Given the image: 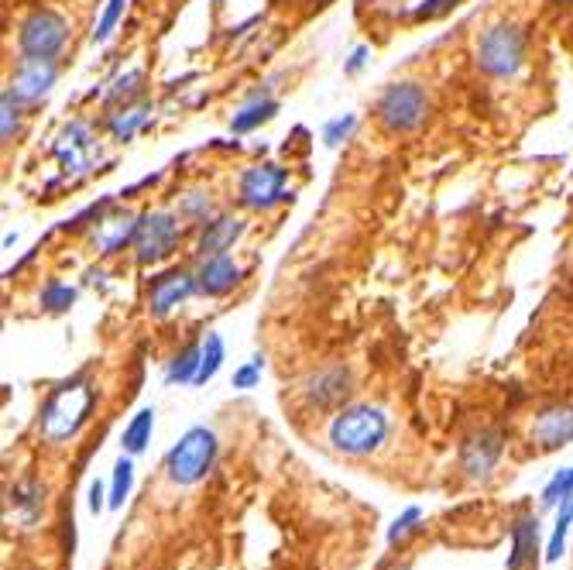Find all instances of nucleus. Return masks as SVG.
I'll return each mask as SVG.
<instances>
[{"label": "nucleus", "mask_w": 573, "mask_h": 570, "mask_svg": "<svg viewBox=\"0 0 573 570\" xmlns=\"http://www.w3.org/2000/svg\"><path fill=\"white\" fill-rule=\"evenodd\" d=\"M285 179H289V173H285L282 165L275 162H262V165H251L241 173L238 179V199L241 207L247 210H272L278 204H285Z\"/></svg>", "instance_id": "8"}, {"label": "nucleus", "mask_w": 573, "mask_h": 570, "mask_svg": "<svg viewBox=\"0 0 573 570\" xmlns=\"http://www.w3.org/2000/svg\"><path fill=\"white\" fill-rule=\"evenodd\" d=\"M199 361H203V344H189L183 354L172 358L165 379H168V382H179V385L196 382V375H199Z\"/></svg>", "instance_id": "21"}, {"label": "nucleus", "mask_w": 573, "mask_h": 570, "mask_svg": "<svg viewBox=\"0 0 573 570\" xmlns=\"http://www.w3.org/2000/svg\"><path fill=\"white\" fill-rule=\"evenodd\" d=\"M90 508H93V512L103 508V492H100V484H93V492H90Z\"/></svg>", "instance_id": "36"}, {"label": "nucleus", "mask_w": 573, "mask_h": 570, "mask_svg": "<svg viewBox=\"0 0 573 570\" xmlns=\"http://www.w3.org/2000/svg\"><path fill=\"white\" fill-rule=\"evenodd\" d=\"M141 217L137 213H110V217H97V227L90 234V248L100 254V259H110V254L124 251L128 244H134L137 238Z\"/></svg>", "instance_id": "13"}, {"label": "nucleus", "mask_w": 573, "mask_h": 570, "mask_svg": "<svg viewBox=\"0 0 573 570\" xmlns=\"http://www.w3.org/2000/svg\"><path fill=\"white\" fill-rule=\"evenodd\" d=\"M66 42H69V21L48 8L35 11L18 32V48L27 59H59Z\"/></svg>", "instance_id": "6"}, {"label": "nucleus", "mask_w": 573, "mask_h": 570, "mask_svg": "<svg viewBox=\"0 0 573 570\" xmlns=\"http://www.w3.org/2000/svg\"><path fill=\"white\" fill-rule=\"evenodd\" d=\"M392 430V419L378 406H348L340 409L330 426H327V440L343 458H367L375 453Z\"/></svg>", "instance_id": "1"}, {"label": "nucleus", "mask_w": 573, "mask_h": 570, "mask_svg": "<svg viewBox=\"0 0 573 570\" xmlns=\"http://www.w3.org/2000/svg\"><path fill=\"white\" fill-rule=\"evenodd\" d=\"M262 368H265V358L262 354L251 358L244 368H238V372H234V388H254L257 379H262Z\"/></svg>", "instance_id": "33"}, {"label": "nucleus", "mask_w": 573, "mask_h": 570, "mask_svg": "<svg viewBox=\"0 0 573 570\" xmlns=\"http://www.w3.org/2000/svg\"><path fill=\"white\" fill-rule=\"evenodd\" d=\"M55 79H59V66H55V59H27V55H21V63H18L8 87L27 107V103L45 100L48 90L55 87Z\"/></svg>", "instance_id": "10"}, {"label": "nucleus", "mask_w": 573, "mask_h": 570, "mask_svg": "<svg viewBox=\"0 0 573 570\" xmlns=\"http://www.w3.org/2000/svg\"><path fill=\"white\" fill-rule=\"evenodd\" d=\"M217 450H220L217 434L207 430V426H192V430L168 450L165 478L172 484H196V481H203L207 471L217 461Z\"/></svg>", "instance_id": "4"}, {"label": "nucleus", "mask_w": 573, "mask_h": 570, "mask_svg": "<svg viewBox=\"0 0 573 570\" xmlns=\"http://www.w3.org/2000/svg\"><path fill=\"white\" fill-rule=\"evenodd\" d=\"M351 385H354V375H351V368H343V364H327L320 368V372H312L299 395L306 398L309 406H317V409H333L340 406L343 398L351 395Z\"/></svg>", "instance_id": "9"}, {"label": "nucleus", "mask_w": 573, "mask_h": 570, "mask_svg": "<svg viewBox=\"0 0 573 570\" xmlns=\"http://www.w3.org/2000/svg\"><path fill=\"white\" fill-rule=\"evenodd\" d=\"M364 55H367V48H357V52L351 55V63H348V73H351V76L364 66Z\"/></svg>", "instance_id": "35"}, {"label": "nucleus", "mask_w": 573, "mask_h": 570, "mask_svg": "<svg viewBox=\"0 0 573 570\" xmlns=\"http://www.w3.org/2000/svg\"><path fill=\"white\" fill-rule=\"evenodd\" d=\"M179 217L183 220H210V196L207 193H186L179 204Z\"/></svg>", "instance_id": "31"}, {"label": "nucleus", "mask_w": 573, "mask_h": 570, "mask_svg": "<svg viewBox=\"0 0 573 570\" xmlns=\"http://www.w3.org/2000/svg\"><path fill=\"white\" fill-rule=\"evenodd\" d=\"M192 293H199V282H196V275H189L183 268H168V272L155 275L152 285H148L152 317H168V313L176 309L179 303H186Z\"/></svg>", "instance_id": "12"}, {"label": "nucleus", "mask_w": 573, "mask_h": 570, "mask_svg": "<svg viewBox=\"0 0 573 570\" xmlns=\"http://www.w3.org/2000/svg\"><path fill=\"white\" fill-rule=\"evenodd\" d=\"M354 128H357V118H354V113H343V118H333V121L323 128V145H327V149L343 145V141L351 138Z\"/></svg>", "instance_id": "29"}, {"label": "nucleus", "mask_w": 573, "mask_h": 570, "mask_svg": "<svg viewBox=\"0 0 573 570\" xmlns=\"http://www.w3.org/2000/svg\"><path fill=\"white\" fill-rule=\"evenodd\" d=\"M152 430H155V413L152 409H141L131 419L128 430H124V450L128 453H141V450L148 447V440H152Z\"/></svg>", "instance_id": "22"}, {"label": "nucleus", "mask_w": 573, "mask_h": 570, "mask_svg": "<svg viewBox=\"0 0 573 570\" xmlns=\"http://www.w3.org/2000/svg\"><path fill=\"white\" fill-rule=\"evenodd\" d=\"M453 4H461V0H426L422 8H416V21H429V18H440L443 11H450Z\"/></svg>", "instance_id": "34"}, {"label": "nucleus", "mask_w": 573, "mask_h": 570, "mask_svg": "<svg viewBox=\"0 0 573 570\" xmlns=\"http://www.w3.org/2000/svg\"><path fill=\"white\" fill-rule=\"evenodd\" d=\"M244 234V220L234 217V213H217L210 220H203L199 227V241H196V259L203 262L210 254H223L231 251Z\"/></svg>", "instance_id": "14"}, {"label": "nucleus", "mask_w": 573, "mask_h": 570, "mask_svg": "<svg viewBox=\"0 0 573 570\" xmlns=\"http://www.w3.org/2000/svg\"><path fill=\"white\" fill-rule=\"evenodd\" d=\"M76 289L73 285H66V282H59V278H48L45 282V289H42V296H38V303H42V309H48V313H66L73 303H76Z\"/></svg>", "instance_id": "24"}, {"label": "nucleus", "mask_w": 573, "mask_h": 570, "mask_svg": "<svg viewBox=\"0 0 573 570\" xmlns=\"http://www.w3.org/2000/svg\"><path fill=\"white\" fill-rule=\"evenodd\" d=\"M131 481H134V474H131V461H118V468H113V484H110V505L118 508V505H124V498H128V492H131Z\"/></svg>", "instance_id": "30"}, {"label": "nucleus", "mask_w": 573, "mask_h": 570, "mask_svg": "<svg viewBox=\"0 0 573 570\" xmlns=\"http://www.w3.org/2000/svg\"><path fill=\"white\" fill-rule=\"evenodd\" d=\"M52 152H55V158H59L66 176L69 173H90L93 155H97V138L90 134V128H86L82 121H69Z\"/></svg>", "instance_id": "11"}, {"label": "nucleus", "mask_w": 573, "mask_h": 570, "mask_svg": "<svg viewBox=\"0 0 573 570\" xmlns=\"http://www.w3.org/2000/svg\"><path fill=\"white\" fill-rule=\"evenodd\" d=\"M278 113V103L272 100V97H265V94H254L238 113H234V121H231V131L234 134H247V131H254V128H262V124H268L272 118Z\"/></svg>", "instance_id": "19"}, {"label": "nucleus", "mask_w": 573, "mask_h": 570, "mask_svg": "<svg viewBox=\"0 0 573 570\" xmlns=\"http://www.w3.org/2000/svg\"><path fill=\"white\" fill-rule=\"evenodd\" d=\"M532 440L542 450H557L573 440V406H547L532 419Z\"/></svg>", "instance_id": "16"}, {"label": "nucleus", "mask_w": 573, "mask_h": 570, "mask_svg": "<svg viewBox=\"0 0 573 570\" xmlns=\"http://www.w3.org/2000/svg\"><path fill=\"white\" fill-rule=\"evenodd\" d=\"M152 113H155V103L152 100H141V103H124V107H118L107 118V131L113 134V141H131L137 131H145L148 128V121H152Z\"/></svg>", "instance_id": "18"}, {"label": "nucleus", "mask_w": 573, "mask_h": 570, "mask_svg": "<svg viewBox=\"0 0 573 570\" xmlns=\"http://www.w3.org/2000/svg\"><path fill=\"white\" fill-rule=\"evenodd\" d=\"M536 539H539V523L536 519H519L511 526V557L508 570H522L536 557Z\"/></svg>", "instance_id": "20"}, {"label": "nucleus", "mask_w": 573, "mask_h": 570, "mask_svg": "<svg viewBox=\"0 0 573 570\" xmlns=\"http://www.w3.org/2000/svg\"><path fill=\"white\" fill-rule=\"evenodd\" d=\"M14 505L21 508L24 523H35V516L42 512V489H35V484H21V489H14Z\"/></svg>", "instance_id": "27"}, {"label": "nucleus", "mask_w": 573, "mask_h": 570, "mask_svg": "<svg viewBox=\"0 0 573 570\" xmlns=\"http://www.w3.org/2000/svg\"><path fill=\"white\" fill-rule=\"evenodd\" d=\"M241 265L231 259V254H210V259L199 262L196 268V282H199V293L203 296H227L234 293V285L241 282Z\"/></svg>", "instance_id": "15"}, {"label": "nucleus", "mask_w": 573, "mask_h": 570, "mask_svg": "<svg viewBox=\"0 0 573 570\" xmlns=\"http://www.w3.org/2000/svg\"><path fill=\"white\" fill-rule=\"evenodd\" d=\"M21 100L14 97V90L8 87L4 90V97H0V121H4V124H0V138H4V145H11V141H14V134H18V128H21Z\"/></svg>", "instance_id": "26"}, {"label": "nucleus", "mask_w": 573, "mask_h": 570, "mask_svg": "<svg viewBox=\"0 0 573 570\" xmlns=\"http://www.w3.org/2000/svg\"><path fill=\"white\" fill-rule=\"evenodd\" d=\"M141 69H128L124 76H118L110 83V90H107V103H118V107H124V103H134L137 97H141Z\"/></svg>", "instance_id": "25"}, {"label": "nucleus", "mask_w": 573, "mask_h": 570, "mask_svg": "<svg viewBox=\"0 0 573 570\" xmlns=\"http://www.w3.org/2000/svg\"><path fill=\"white\" fill-rule=\"evenodd\" d=\"M220 364H223V337L220 333H207V340H203V361H199V375H196L192 385H207L220 372Z\"/></svg>", "instance_id": "23"}, {"label": "nucleus", "mask_w": 573, "mask_h": 570, "mask_svg": "<svg viewBox=\"0 0 573 570\" xmlns=\"http://www.w3.org/2000/svg\"><path fill=\"white\" fill-rule=\"evenodd\" d=\"M124 8H128V0H107V8L97 21V32H93V42H107L110 32L118 28V21L124 18Z\"/></svg>", "instance_id": "28"}, {"label": "nucleus", "mask_w": 573, "mask_h": 570, "mask_svg": "<svg viewBox=\"0 0 573 570\" xmlns=\"http://www.w3.org/2000/svg\"><path fill=\"white\" fill-rule=\"evenodd\" d=\"M474 63L481 73L495 79L519 76V69L526 66V35L519 32V24L495 21L484 28L474 45Z\"/></svg>", "instance_id": "3"}, {"label": "nucleus", "mask_w": 573, "mask_h": 570, "mask_svg": "<svg viewBox=\"0 0 573 570\" xmlns=\"http://www.w3.org/2000/svg\"><path fill=\"white\" fill-rule=\"evenodd\" d=\"M97 406V388L86 379H73L63 388H55V395L42 409V437L48 443H63L82 430V423L90 419Z\"/></svg>", "instance_id": "2"}, {"label": "nucleus", "mask_w": 573, "mask_h": 570, "mask_svg": "<svg viewBox=\"0 0 573 570\" xmlns=\"http://www.w3.org/2000/svg\"><path fill=\"white\" fill-rule=\"evenodd\" d=\"M502 458V437L495 430H481L461 447V468L471 478H488Z\"/></svg>", "instance_id": "17"}, {"label": "nucleus", "mask_w": 573, "mask_h": 570, "mask_svg": "<svg viewBox=\"0 0 573 570\" xmlns=\"http://www.w3.org/2000/svg\"><path fill=\"white\" fill-rule=\"evenodd\" d=\"M375 113H378L382 128L392 131V134L416 131L429 113V97L422 90V83H412V79L392 83V87L382 90V97L375 103Z\"/></svg>", "instance_id": "5"}, {"label": "nucleus", "mask_w": 573, "mask_h": 570, "mask_svg": "<svg viewBox=\"0 0 573 570\" xmlns=\"http://www.w3.org/2000/svg\"><path fill=\"white\" fill-rule=\"evenodd\" d=\"M566 495H573V468H570V471H560V474L553 478L550 489L542 492V505H557V502L566 498Z\"/></svg>", "instance_id": "32"}, {"label": "nucleus", "mask_w": 573, "mask_h": 570, "mask_svg": "<svg viewBox=\"0 0 573 570\" xmlns=\"http://www.w3.org/2000/svg\"><path fill=\"white\" fill-rule=\"evenodd\" d=\"M179 213H168V210H155V213H141V227H137V238H134V259L137 265H158L165 262L172 251H176L179 238H183V227H179Z\"/></svg>", "instance_id": "7"}]
</instances>
